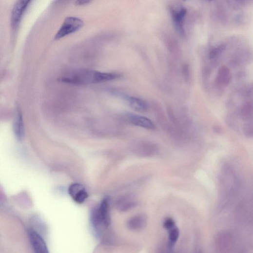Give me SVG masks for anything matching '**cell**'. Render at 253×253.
Listing matches in <instances>:
<instances>
[{
  "mask_svg": "<svg viewBox=\"0 0 253 253\" xmlns=\"http://www.w3.org/2000/svg\"><path fill=\"white\" fill-rule=\"evenodd\" d=\"M163 228L167 231H169L176 227L175 220L171 217L166 218L163 223Z\"/></svg>",
  "mask_w": 253,
  "mask_h": 253,
  "instance_id": "cell-19",
  "label": "cell"
},
{
  "mask_svg": "<svg viewBox=\"0 0 253 253\" xmlns=\"http://www.w3.org/2000/svg\"><path fill=\"white\" fill-rule=\"evenodd\" d=\"M225 49L224 45L214 47L212 48L209 52V58L211 60H214L219 58Z\"/></svg>",
  "mask_w": 253,
  "mask_h": 253,
  "instance_id": "cell-18",
  "label": "cell"
},
{
  "mask_svg": "<svg viewBox=\"0 0 253 253\" xmlns=\"http://www.w3.org/2000/svg\"><path fill=\"white\" fill-rule=\"evenodd\" d=\"M136 205V202L130 197H125L120 199L118 203L117 207L121 211H126L134 208Z\"/></svg>",
  "mask_w": 253,
  "mask_h": 253,
  "instance_id": "cell-17",
  "label": "cell"
},
{
  "mask_svg": "<svg viewBox=\"0 0 253 253\" xmlns=\"http://www.w3.org/2000/svg\"><path fill=\"white\" fill-rule=\"evenodd\" d=\"M244 133L248 137H252L253 134V126L252 122H248L244 126Z\"/></svg>",
  "mask_w": 253,
  "mask_h": 253,
  "instance_id": "cell-21",
  "label": "cell"
},
{
  "mask_svg": "<svg viewBox=\"0 0 253 253\" xmlns=\"http://www.w3.org/2000/svg\"><path fill=\"white\" fill-rule=\"evenodd\" d=\"M30 2V1L21 0L15 5L11 16V25L13 30H16L19 27Z\"/></svg>",
  "mask_w": 253,
  "mask_h": 253,
  "instance_id": "cell-6",
  "label": "cell"
},
{
  "mask_svg": "<svg viewBox=\"0 0 253 253\" xmlns=\"http://www.w3.org/2000/svg\"><path fill=\"white\" fill-rule=\"evenodd\" d=\"M148 217L145 214H136L127 222V227L128 229L133 231H139L145 228L148 225Z\"/></svg>",
  "mask_w": 253,
  "mask_h": 253,
  "instance_id": "cell-12",
  "label": "cell"
},
{
  "mask_svg": "<svg viewBox=\"0 0 253 253\" xmlns=\"http://www.w3.org/2000/svg\"><path fill=\"white\" fill-rule=\"evenodd\" d=\"M194 253H202V252H201V251L198 250V251H196Z\"/></svg>",
  "mask_w": 253,
  "mask_h": 253,
  "instance_id": "cell-23",
  "label": "cell"
},
{
  "mask_svg": "<svg viewBox=\"0 0 253 253\" xmlns=\"http://www.w3.org/2000/svg\"><path fill=\"white\" fill-rule=\"evenodd\" d=\"M91 2L90 1H86V0H78L75 3L77 6H83L89 4Z\"/></svg>",
  "mask_w": 253,
  "mask_h": 253,
  "instance_id": "cell-22",
  "label": "cell"
},
{
  "mask_svg": "<svg viewBox=\"0 0 253 253\" xmlns=\"http://www.w3.org/2000/svg\"><path fill=\"white\" fill-rule=\"evenodd\" d=\"M237 236L234 231L229 230L219 232L214 237V253H233L236 250Z\"/></svg>",
  "mask_w": 253,
  "mask_h": 253,
  "instance_id": "cell-2",
  "label": "cell"
},
{
  "mask_svg": "<svg viewBox=\"0 0 253 253\" xmlns=\"http://www.w3.org/2000/svg\"><path fill=\"white\" fill-rule=\"evenodd\" d=\"M68 193L77 203L82 204L88 198V194L81 184L75 183L69 187Z\"/></svg>",
  "mask_w": 253,
  "mask_h": 253,
  "instance_id": "cell-9",
  "label": "cell"
},
{
  "mask_svg": "<svg viewBox=\"0 0 253 253\" xmlns=\"http://www.w3.org/2000/svg\"><path fill=\"white\" fill-rule=\"evenodd\" d=\"M168 240L167 247L170 249H173L180 235V232L176 227L168 231Z\"/></svg>",
  "mask_w": 253,
  "mask_h": 253,
  "instance_id": "cell-15",
  "label": "cell"
},
{
  "mask_svg": "<svg viewBox=\"0 0 253 253\" xmlns=\"http://www.w3.org/2000/svg\"><path fill=\"white\" fill-rule=\"evenodd\" d=\"M120 77V75L112 72L81 69L68 72L60 78L58 81L72 85L84 86L111 81Z\"/></svg>",
  "mask_w": 253,
  "mask_h": 253,
  "instance_id": "cell-1",
  "label": "cell"
},
{
  "mask_svg": "<svg viewBox=\"0 0 253 253\" xmlns=\"http://www.w3.org/2000/svg\"><path fill=\"white\" fill-rule=\"evenodd\" d=\"M136 149V153L144 157L153 156L159 152V147L157 144L150 141H143L138 143Z\"/></svg>",
  "mask_w": 253,
  "mask_h": 253,
  "instance_id": "cell-10",
  "label": "cell"
},
{
  "mask_svg": "<svg viewBox=\"0 0 253 253\" xmlns=\"http://www.w3.org/2000/svg\"><path fill=\"white\" fill-rule=\"evenodd\" d=\"M14 132L19 140L23 139L24 136V126L22 115L19 112L18 113L14 121Z\"/></svg>",
  "mask_w": 253,
  "mask_h": 253,
  "instance_id": "cell-14",
  "label": "cell"
},
{
  "mask_svg": "<svg viewBox=\"0 0 253 253\" xmlns=\"http://www.w3.org/2000/svg\"><path fill=\"white\" fill-rule=\"evenodd\" d=\"M182 72L184 78L187 82H189L191 79V72L190 66L188 64H185L183 66Z\"/></svg>",
  "mask_w": 253,
  "mask_h": 253,
  "instance_id": "cell-20",
  "label": "cell"
},
{
  "mask_svg": "<svg viewBox=\"0 0 253 253\" xmlns=\"http://www.w3.org/2000/svg\"><path fill=\"white\" fill-rule=\"evenodd\" d=\"M232 80V73L229 68L226 66H221L216 75L214 83L216 87L223 89L230 84Z\"/></svg>",
  "mask_w": 253,
  "mask_h": 253,
  "instance_id": "cell-7",
  "label": "cell"
},
{
  "mask_svg": "<svg viewBox=\"0 0 253 253\" xmlns=\"http://www.w3.org/2000/svg\"><path fill=\"white\" fill-rule=\"evenodd\" d=\"M91 219L92 225L97 232L111 225L110 203L107 198L104 199L99 206L93 210Z\"/></svg>",
  "mask_w": 253,
  "mask_h": 253,
  "instance_id": "cell-3",
  "label": "cell"
},
{
  "mask_svg": "<svg viewBox=\"0 0 253 253\" xmlns=\"http://www.w3.org/2000/svg\"><path fill=\"white\" fill-rule=\"evenodd\" d=\"M130 122L134 125L148 130H154L156 126L149 118L137 115H131L129 116Z\"/></svg>",
  "mask_w": 253,
  "mask_h": 253,
  "instance_id": "cell-13",
  "label": "cell"
},
{
  "mask_svg": "<svg viewBox=\"0 0 253 253\" xmlns=\"http://www.w3.org/2000/svg\"><path fill=\"white\" fill-rule=\"evenodd\" d=\"M117 95H119L122 98L125 99L134 111L139 113H145L148 111L149 105L143 99L124 94H117Z\"/></svg>",
  "mask_w": 253,
  "mask_h": 253,
  "instance_id": "cell-11",
  "label": "cell"
},
{
  "mask_svg": "<svg viewBox=\"0 0 253 253\" xmlns=\"http://www.w3.org/2000/svg\"><path fill=\"white\" fill-rule=\"evenodd\" d=\"M29 236L35 253H50L46 242L39 233L30 230Z\"/></svg>",
  "mask_w": 253,
  "mask_h": 253,
  "instance_id": "cell-8",
  "label": "cell"
},
{
  "mask_svg": "<svg viewBox=\"0 0 253 253\" xmlns=\"http://www.w3.org/2000/svg\"><path fill=\"white\" fill-rule=\"evenodd\" d=\"M83 21L77 17H67L55 36V40H58L66 36L75 33L84 26Z\"/></svg>",
  "mask_w": 253,
  "mask_h": 253,
  "instance_id": "cell-4",
  "label": "cell"
},
{
  "mask_svg": "<svg viewBox=\"0 0 253 253\" xmlns=\"http://www.w3.org/2000/svg\"><path fill=\"white\" fill-rule=\"evenodd\" d=\"M170 12L175 30L180 35L185 37L186 36L185 21L187 14V9L182 7L178 9H171Z\"/></svg>",
  "mask_w": 253,
  "mask_h": 253,
  "instance_id": "cell-5",
  "label": "cell"
},
{
  "mask_svg": "<svg viewBox=\"0 0 253 253\" xmlns=\"http://www.w3.org/2000/svg\"><path fill=\"white\" fill-rule=\"evenodd\" d=\"M240 116L242 119L245 121L250 120L253 116L252 102L248 101L244 102L240 109Z\"/></svg>",
  "mask_w": 253,
  "mask_h": 253,
  "instance_id": "cell-16",
  "label": "cell"
}]
</instances>
